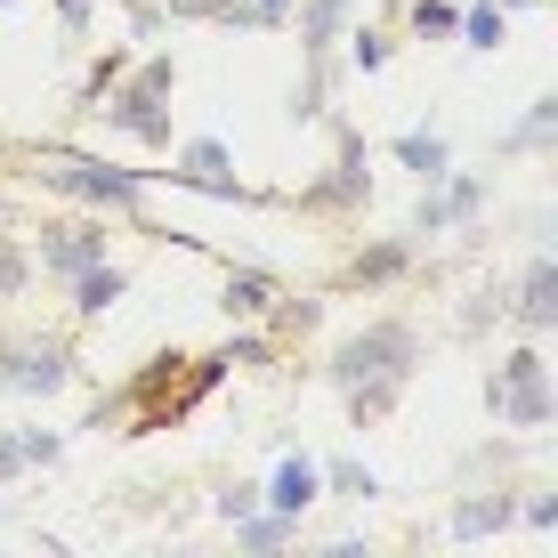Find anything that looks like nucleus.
Here are the masks:
<instances>
[{"instance_id":"obj_5","label":"nucleus","mask_w":558,"mask_h":558,"mask_svg":"<svg viewBox=\"0 0 558 558\" xmlns=\"http://www.w3.org/2000/svg\"><path fill=\"white\" fill-rule=\"evenodd\" d=\"M98 252H106V235H98V227H57V235H49V267H65V276H82V267H98Z\"/></svg>"},{"instance_id":"obj_4","label":"nucleus","mask_w":558,"mask_h":558,"mask_svg":"<svg viewBox=\"0 0 558 558\" xmlns=\"http://www.w3.org/2000/svg\"><path fill=\"white\" fill-rule=\"evenodd\" d=\"M0 380H9V389H25V397H33V389L49 397L57 380H65V349H16L9 364H0Z\"/></svg>"},{"instance_id":"obj_6","label":"nucleus","mask_w":558,"mask_h":558,"mask_svg":"<svg viewBox=\"0 0 558 558\" xmlns=\"http://www.w3.org/2000/svg\"><path fill=\"white\" fill-rule=\"evenodd\" d=\"M316 486H324L316 461H283V470H276V494H267V502H276V510H307V502H316Z\"/></svg>"},{"instance_id":"obj_9","label":"nucleus","mask_w":558,"mask_h":558,"mask_svg":"<svg viewBox=\"0 0 558 558\" xmlns=\"http://www.w3.org/2000/svg\"><path fill=\"white\" fill-rule=\"evenodd\" d=\"M340 16H349V0H307V49H324L340 33Z\"/></svg>"},{"instance_id":"obj_16","label":"nucleus","mask_w":558,"mask_h":558,"mask_svg":"<svg viewBox=\"0 0 558 558\" xmlns=\"http://www.w3.org/2000/svg\"><path fill=\"white\" fill-rule=\"evenodd\" d=\"M283 534H292L283 518H259V526H243V543H259V550H267V543H283Z\"/></svg>"},{"instance_id":"obj_14","label":"nucleus","mask_w":558,"mask_h":558,"mask_svg":"<svg viewBox=\"0 0 558 558\" xmlns=\"http://www.w3.org/2000/svg\"><path fill=\"white\" fill-rule=\"evenodd\" d=\"M470 41H477V49L502 41V9H470Z\"/></svg>"},{"instance_id":"obj_2","label":"nucleus","mask_w":558,"mask_h":558,"mask_svg":"<svg viewBox=\"0 0 558 558\" xmlns=\"http://www.w3.org/2000/svg\"><path fill=\"white\" fill-rule=\"evenodd\" d=\"M494 413H502L510 429H543V421H550V373H543L534 349H518L502 364V380H494Z\"/></svg>"},{"instance_id":"obj_1","label":"nucleus","mask_w":558,"mask_h":558,"mask_svg":"<svg viewBox=\"0 0 558 558\" xmlns=\"http://www.w3.org/2000/svg\"><path fill=\"white\" fill-rule=\"evenodd\" d=\"M332 373H340V389H349L356 421H380L389 397L405 389V373H413V332L405 324H373V332H356L349 349L332 356Z\"/></svg>"},{"instance_id":"obj_7","label":"nucleus","mask_w":558,"mask_h":558,"mask_svg":"<svg viewBox=\"0 0 558 558\" xmlns=\"http://www.w3.org/2000/svg\"><path fill=\"white\" fill-rule=\"evenodd\" d=\"M550 292H558V267L534 259V267H526V300H518V316H526V324H550V307H558Z\"/></svg>"},{"instance_id":"obj_18","label":"nucleus","mask_w":558,"mask_h":558,"mask_svg":"<svg viewBox=\"0 0 558 558\" xmlns=\"http://www.w3.org/2000/svg\"><path fill=\"white\" fill-rule=\"evenodd\" d=\"M276 9H283V0H259V16H276Z\"/></svg>"},{"instance_id":"obj_8","label":"nucleus","mask_w":558,"mask_h":558,"mask_svg":"<svg viewBox=\"0 0 558 558\" xmlns=\"http://www.w3.org/2000/svg\"><path fill=\"white\" fill-rule=\"evenodd\" d=\"M113 300H122V276H113V267H82V307L89 316H106Z\"/></svg>"},{"instance_id":"obj_13","label":"nucleus","mask_w":558,"mask_h":558,"mask_svg":"<svg viewBox=\"0 0 558 558\" xmlns=\"http://www.w3.org/2000/svg\"><path fill=\"white\" fill-rule=\"evenodd\" d=\"M16 292H25V252L0 243V300H16Z\"/></svg>"},{"instance_id":"obj_12","label":"nucleus","mask_w":558,"mask_h":558,"mask_svg":"<svg viewBox=\"0 0 558 558\" xmlns=\"http://www.w3.org/2000/svg\"><path fill=\"white\" fill-rule=\"evenodd\" d=\"M502 518H510V502L494 494V502H470V510H461V518H453V534H494Z\"/></svg>"},{"instance_id":"obj_3","label":"nucleus","mask_w":558,"mask_h":558,"mask_svg":"<svg viewBox=\"0 0 558 558\" xmlns=\"http://www.w3.org/2000/svg\"><path fill=\"white\" fill-rule=\"evenodd\" d=\"M49 186H73V195H98V203H138V186L122 179V170H98V162H65V154H57V162L41 170Z\"/></svg>"},{"instance_id":"obj_10","label":"nucleus","mask_w":558,"mask_h":558,"mask_svg":"<svg viewBox=\"0 0 558 558\" xmlns=\"http://www.w3.org/2000/svg\"><path fill=\"white\" fill-rule=\"evenodd\" d=\"M397 154H405V170H421V179H446V146L437 138H405Z\"/></svg>"},{"instance_id":"obj_15","label":"nucleus","mask_w":558,"mask_h":558,"mask_svg":"<svg viewBox=\"0 0 558 558\" xmlns=\"http://www.w3.org/2000/svg\"><path fill=\"white\" fill-rule=\"evenodd\" d=\"M170 16H235V0H162Z\"/></svg>"},{"instance_id":"obj_11","label":"nucleus","mask_w":558,"mask_h":558,"mask_svg":"<svg viewBox=\"0 0 558 558\" xmlns=\"http://www.w3.org/2000/svg\"><path fill=\"white\" fill-rule=\"evenodd\" d=\"M267 300H276V283H267V276H235V283H227V307H243V316H259Z\"/></svg>"},{"instance_id":"obj_17","label":"nucleus","mask_w":558,"mask_h":558,"mask_svg":"<svg viewBox=\"0 0 558 558\" xmlns=\"http://www.w3.org/2000/svg\"><path fill=\"white\" fill-rule=\"evenodd\" d=\"M332 486L340 494H373V470H356V461H349V470H332Z\"/></svg>"}]
</instances>
